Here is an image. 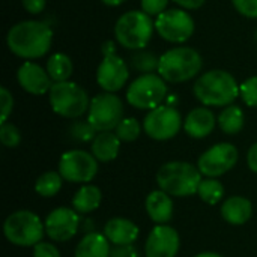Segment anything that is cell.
Masks as SVG:
<instances>
[{
	"mask_svg": "<svg viewBox=\"0 0 257 257\" xmlns=\"http://www.w3.org/2000/svg\"><path fill=\"white\" fill-rule=\"evenodd\" d=\"M53 42V30L42 21L27 20L14 24L8 35V48L18 57L33 60L44 57Z\"/></svg>",
	"mask_w": 257,
	"mask_h": 257,
	"instance_id": "1",
	"label": "cell"
},
{
	"mask_svg": "<svg viewBox=\"0 0 257 257\" xmlns=\"http://www.w3.org/2000/svg\"><path fill=\"white\" fill-rule=\"evenodd\" d=\"M193 92L205 107H227L239 96V84L227 71L211 69L196 80Z\"/></svg>",
	"mask_w": 257,
	"mask_h": 257,
	"instance_id": "2",
	"label": "cell"
},
{
	"mask_svg": "<svg viewBox=\"0 0 257 257\" xmlns=\"http://www.w3.org/2000/svg\"><path fill=\"white\" fill-rule=\"evenodd\" d=\"M203 66L202 56L191 47H175L160 56L158 74L167 83H185L194 78Z\"/></svg>",
	"mask_w": 257,
	"mask_h": 257,
	"instance_id": "3",
	"label": "cell"
},
{
	"mask_svg": "<svg viewBox=\"0 0 257 257\" xmlns=\"http://www.w3.org/2000/svg\"><path fill=\"white\" fill-rule=\"evenodd\" d=\"M202 173L197 167L185 161H172L160 167L157 184L169 196L187 197L197 193L202 182Z\"/></svg>",
	"mask_w": 257,
	"mask_h": 257,
	"instance_id": "4",
	"label": "cell"
},
{
	"mask_svg": "<svg viewBox=\"0 0 257 257\" xmlns=\"http://www.w3.org/2000/svg\"><path fill=\"white\" fill-rule=\"evenodd\" d=\"M155 29V21L143 11H128L120 15L114 24V38L117 44L128 50H143Z\"/></svg>",
	"mask_w": 257,
	"mask_h": 257,
	"instance_id": "5",
	"label": "cell"
},
{
	"mask_svg": "<svg viewBox=\"0 0 257 257\" xmlns=\"http://www.w3.org/2000/svg\"><path fill=\"white\" fill-rule=\"evenodd\" d=\"M48 99L53 111L62 117L77 119L89 111L90 99L87 92L74 81L54 83L48 92Z\"/></svg>",
	"mask_w": 257,
	"mask_h": 257,
	"instance_id": "6",
	"label": "cell"
},
{
	"mask_svg": "<svg viewBox=\"0 0 257 257\" xmlns=\"http://www.w3.org/2000/svg\"><path fill=\"white\" fill-rule=\"evenodd\" d=\"M6 239L17 247H35L45 233V224L32 211H15L3 224Z\"/></svg>",
	"mask_w": 257,
	"mask_h": 257,
	"instance_id": "7",
	"label": "cell"
},
{
	"mask_svg": "<svg viewBox=\"0 0 257 257\" xmlns=\"http://www.w3.org/2000/svg\"><path fill=\"white\" fill-rule=\"evenodd\" d=\"M167 96V81L158 74H142L126 90V101L139 110H154Z\"/></svg>",
	"mask_w": 257,
	"mask_h": 257,
	"instance_id": "8",
	"label": "cell"
},
{
	"mask_svg": "<svg viewBox=\"0 0 257 257\" xmlns=\"http://www.w3.org/2000/svg\"><path fill=\"white\" fill-rule=\"evenodd\" d=\"M123 104L120 98L114 93H99L90 99L87 122L98 131H113L122 122Z\"/></svg>",
	"mask_w": 257,
	"mask_h": 257,
	"instance_id": "9",
	"label": "cell"
},
{
	"mask_svg": "<svg viewBox=\"0 0 257 257\" xmlns=\"http://www.w3.org/2000/svg\"><path fill=\"white\" fill-rule=\"evenodd\" d=\"M155 29L158 35L172 44H182L188 41L194 33V20L184 9H167L155 20Z\"/></svg>",
	"mask_w": 257,
	"mask_h": 257,
	"instance_id": "10",
	"label": "cell"
},
{
	"mask_svg": "<svg viewBox=\"0 0 257 257\" xmlns=\"http://www.w3.org/2000/svg\"><path fill=\"white\" fill-rule=\"evenodd\" d=\"M182 123L181 113L172 105H160L151 110L143 120V130L152 140L164 142L173 139L179 131Z\"/></svg>",
	"mask_w": 257,
	"mask_h": 257,
	"instance_id": "11",
	"label": "cell"
},
{
	"mask_svg": "<svg viewBox=\"0 0 257 257\" xmlns=\"http://www.w3.org/2000/svg\"><path fill=\"white\" fill-rule=\"evenodd\" d=\"M59 173L68 182L87 184L98 173V160L86 151H68L59 160Z\"/></svg>",
	"mask_w": 257,
	"mask_h": 257,
	"instance_id": "12",
	"label": "cell"
},
{
	"mask_svg": "<svg viewBox=\"0 0 257 257\" xmlns=\"http://www.w3.org/2000/svg\"><path fill=\"white\" fill-rule=\"evenodd\" d=\"M238 157V149L232 143H218L200 155L197 169L206 178H218L235 167Z\"/></svg>",
	"mask_w": 257,
	"mask_h": 257,
	"instance_id": "13",
	"label": "cell"
},
{
	"mask_svg": "<svg viewBox=\"0 0 257 257\" xmlns=\"http://www.w3.org/2000/svg\"><path fill=\"white\" fill-rule=\"evenodd\" d=\"M130 78L128 65L122 57L114 54H105L96 69V81L104 92L116 93L120 90Z\"/></svg>",
	"mask_w": 257,
	"mask_h": 257,
	"instance_id": "14",
	"label": "cell"
},
{
	"mask_svg": "<svg viewBox=\"0 0 257 257\" xmlns=\"http://www.w3.org/2000/svg\"><path fill=\"white\" fill-rule=\"evenodd\" d=\"M44 224L45 233L50 239L56 242H65L75 236L80 226V217L75 209L62 206L51 211L47 215Z\"/></svg>",
	"mask_w": 257,
	"mask_h": 257,
	"instance_id": "15",
	"label": "cell"
},
{
	"mask_svg": "<svg viewBox=\"0 0 257 257\" xmlns=\"http://www.w3.org/2000/svg\"><path fill=\"white\" fill-rule=\"evenodd\" d=\"M181 247L179 233L169 224H157L145 244L146 257H176Z\"/></svg>",
	"mask_w": 257,
	"mask_h": 257,
	"instance_id": "16",
	"label": "cell"
},
{
	"mask_svg": "<svg viewBox=\"0 0 257 257\" xmlns=\"http://www.w3.org/2000/svg\"><path fill=\"white\" fill-rule=\"evenodd\" d=\"M17 80H18V84L27 93H32V95H45L47 92H50L51 86L54 84L51 83L53 80L50 78L47 69L41 68L32 60L24 62L18 68Z\"/></svg>",
	"mask_w": 257,
	"mask_h": 257,
	"instance_id": "17",
	"label": "cell"
},
{
	"mask_svg": "<svg viewBox=\"0 0 257 257\" xmlns=\"http://www.w3.org/2000/svg\"><path fill=\"white\" fill-rule=\"evenodd\" d=\"M215 123H217L215 114L209 108L197 107L187 114L184 120V130L190 137L200 140L208 137L214 131Z\"/></svg>",
	"mask_w": 257,
	"mask_h": 257,
	"instance_id": "18",
	"label": "cell"
},
{
	"mask_svg": "<svg viewBox=\"0 0 257 257\" xmlns=\"http://www.w3.org/2000/svg\"><path fill=\"white\" fill-rule=\"evenodd\" d=\"M102 233L113 245H131L139 238L140 229L131 220L116 217L105 223Z\"/></svg>",
	"mask_w": 257,
	"mask_h": 257,
	"instance_id": "19",
	"label": "cell"
},
{
	"mask_svg": "<svg viewBox=\"0 0 257 257\" xmlns=\"http://www.w3.org/2000/svg\"><path fill=\"white\" fill-rule=\"evenodd\" d=\"M146 212L155 224H167L173 217V202L163 190H155L148 194L145 202Z\"/></svg>",
	"mask_w": 257,
	"mask_h": 257,
	"instance_id": "20",
	"label": "cell"
},
{
	"mask_svg": "<svg viewBox=\"0 0 257 257\" xmlns=\"http://www.w3.org/2000/svg\"><path fill=\"white\" fill-rule=\"evenodd\" d=\"M253 215V203L247 197L232 196L224 200L221 206V217L233 226L245 224Z\"/></svg>",
	"mask_w": 257,
	"mask_h": 257,
	"instance_id": "21",
	"label": "cell"
},
{
	"mask_svg": "<svg viewBox=\"0 0 257 257\" xmlns=\"http://www.w3.org/2000/svg\"><path fill=\"white\" fill-rule=\"evenodd\" d=\"M92 155L101 163H110L117 158L120 149L119 137L111 131L98 133L92 140Z\"/></svg>",
	"mask_w": 257,
	"mask_h": 257,
	"instance_id": "22",
	"label": "cell"
},
{
	"mask_svg": "<svg viewBox=\"0 0 257 257\" xmlns=\"http://www.w3.org/2000/svg\"><path fill=\"white\" fill-rule=\"evenodd\" d=\"M110 241L104 233H87L77 245L75 257H110Z\"/></svg>",
	"mask_w": 257,
	"mask_h": 257,
	"instance_id": "23",
	"label": "cell"
},
{
	"mask_svg": "<svg viewBox=\"0 0 257 257\" xmlns=\"http://www.w3.org/2000/svg\"><path fill=\"white\" fill-rule=\"evenodd\" d=\"M101 190L96 185H83L72 197V208L78 214H90L101 205Z\"/></svg>",
	"mask_w": 257,
	"mask_h": 257,
	"instance_id": "24",
	"label": "cell"
},
{
	"mask_svg": "<svg viewBox=\"0 0 257 257\" xmlns=\"http://www.w3.org/2000/svg\"><path fill=\"white\" fill-rule=\"evenodd\" d=\"M47 72L50 75V78L54 83H60V81H68L74 72V63L72 59L65 54V53H56L51 54L47 60Z\"/></svg>",
	"mask_w": 257,
	"mask_h": 257,
	"instance_id": "25",
	"label": "cell"
},
{
	"mask_svg": "<svg viewBox=\"0 0 257 257\" xmlns=\"http://www.w3.org/2000/svg\"><path fill=\"white\" fill-rule=\"evenodd\" d=\"M217 122L223 133L230 136L238 134L244 128V111L241 110V107L230 104L223 108V111L217 117Z\"/></svg>",
	"mask_w": 257,
	"mask_h": 257,
	"instance_id": "26",
	"label": "cell"
},
{
	"mask_svg": "<svg viewBox=\"0 0 257 257\" xmlns=\"http://www.w3.org/2000/svg\"><path fill=\"white\" fill-rule=\"evenodd\" d=\"M63 184V178L59 172H45L35 182V191L41 197H53L56 196Z\"/></svg>",
	"mask_w": 257,
	"mask_h": 257,
	"instance_id": "27",
	"label": "cell"
},
{
	"mask_svg": "<svg viewBox=\"0 0 257 257\" xmlns=\"http://www.w3.org/2000/svg\"><path fill=\"white\" fill-rule=\"evenodd\" d=\"M197 194L205 203L217 205L224 197V187L217 178H208L200 182Z\"/></svg>",
	"mask_w": 257,
	"mask_h": 257,
	"instance_id": "28",
	"label": "cell"
},
{
	"mask_svg": "<svg viewBox=\"0 0 257 257\" xmlns=\"http://www.w3.org/2000/svg\"><path fill=\"white\" fill-rule=\"evenodd\" d=\"M131 66L142 74H155L160 66V57L151 51L140 50L131 56Z\"/></svg>",
	"mask_w": 257,
	"mask_h": 257,
	"instance_id": "29",
	"label": "cell"
},
{
	"mask_svg": "<svg viewBox=\"0 0 257 257\" xmlns=\"http://www.w3.org/2000/svg\"><path fill=\"white\" fill-rule=\"evenodd\" d=\"M114 134L119 137L120 142H134L142 134V125L137 119L126 117V119H122V122L117 125V128L114 130Z\"/></svg>",
	"mask_w": 257,
	"mask_h": 257,
	"instance_id": "30",
	"label": "cell"
},
{
	"mask_svg": "<svg viewBox=\"0 0 257 257\" xmlns=\"http://www.w3.org/2000/svg\"><path fill=\"white\" fill-rule=\"evenodd\" d=\"M0 142L6 148H15L21 142V133L20 130L9 122H5L0 125Z\"/></svg>",
	"mask_w": 257,
	"mask_h": 257,
	"instance_id": "31",
	"label": "cell"
},
{
	"mask_svg": "<svg viewBox=\"0 0 257 257\" xmlns=\"http://www.w3.org/2000/svg\"><path fill=\"white\" fill-rule=\"evenodd\" d=\"M239 96L248 107H257V75L247 78L239 86Z\"/></svg>",
	"mask_w": 257,
	"mask_h": 257,
	"instance_id": "32",
	"label": "cell"
},
{
	"mask_svg": "<svg viewBox=\"0 0 257 257\" xmlns=\"http://www.w3.org/2000/svg\"><path fill=\"white\" fill-rule=\"evenodd\" d=\"M69 134L77 142H92L96 137V130L89 122H75L69 128Z\"/></svg>",
	"mask_w": 257,
	"mask_h": 257,
	"instance_id": "33",
	"label": "cell"
},
{
	"mask_svg": "<svg viewBox=\"0 0 257 257\" xmlns=\"http://www.w3.org/2000/svg\"><path fill=\"white\" fill-rule=\"evenodd\" d=\"M142 11L149 17H158L164 11H167L169 0H140Z\"/></svg>",
	"mask_w": 257,
	"mask_h": 257,
	"instance_id": "34",
	"label": "cell"
},
{
	"mask_svg": "<svg viewBox=\"0 0 257 257\" xmlns=\"http://www.w3.org/2000/svg\"><path fill=\"white\" fill-rule=\"evenodd\" d=\"M0 105H2V119H0V122L5 123V122H8V119H9V116L12 113V108H14L12 93L6 87L0 89Z\"/></svg>",
	"mask_w": 257,
	"mask_h": 257,
	"instance_id": "35",
	"label": "cell"
},
{
	"mask_svg": "<svg viewBox=\"0 0 257 257\" xmlns=\"http://www.w3.org/2000/svg\"><path fill=\"white\" fill-rule=\"evenodd\" d=\"M232 3L241 15L257 18V0H232Z\"/></svg>",
	"mask_w": 257,
	"mask_h": 257,
	"instance_id": "36",
	"label": "cell"
},
{
	"mask_svg": "<svg viewBox=\"0 0 257 257\" xmlns=\"http://www.w3.org/2000/svg\"><path fill=\"white\" fill-rule=\"evenodd\" d=\"M33 257H60V251L50 242H38L33 247Z\"/></svg>",
	"mask_w": 257,
	"mask_h": 257,
	"instance_id": "37",
	"label": "cell"
},
{
	"mask_svg": "<svg viewBox=\"0 0 257 257\" xmlns=\"http://www.w3.org/2000/svg\"><path fill=\"white\" fill-rule=\"evenodd\" d=\"M21 3H23L24 9L32 15L41 14L47 6V0H21Z\"/></svg>",
	"mask_w": 257,
	"mask_h": 257,
	"instance_id": "38",
	"label": "cell"
},
{
	"mask_svg": "<svg viewBox=\"0 0 257 257\" xmlns=\"http://www.w3.org/2000/svg\"><path fill=\"white\" fill-rule=\"evenodd\" d=\"M110 257H140L136 247L131 245H116L114 250H111Z\"/></svg>",
	"mask_w": 257,
	"mask_h": 257,
	"instance_id": "39",
	"label": "cell"
},
{
	"mask_svg": "<svg viewBox=\"0 0 257 257\" xmlns=\"http://www.w3.org/2000/svg\"><path fill=\"white\" fill-rule=\"evenodd\" d=\"M247 164L250 167L251 172L257 173V143H254L250 149H248V154H247Z\"/></svg>",
	"mask_w": 257,
	"mask_h": 257,
	"instance_id": "40",
	"label": "cell"
},
{
	"mask_svg": "<svg viewBox=\"0 0 257 257\" xmlns=\"http://www.w3.org/2000/svg\"><path fill=\"white\" fill-rule=\"evenodd\" d=\"M175 3H178L181 8H184V9H190V11H193V9H199V8H202L203 5H205V2L206 0H173Z\"/></svg>",
	"mask_w": 257,
	"mask_h": 257,
	"instance_id": "41",
	"label": "cell"
},
{
	"mask_svg": "<svg viewBox=\"0 0 257 257\" xmlns=\"http://www.w3.org/2000/svg\"><path fill=\"white\" fill-rule=\"evenodd\" d=\"M102 53H104V56H105V54H114V53H116L114 42H111V41H107V42L102 45Z\"/></svg>",
	"mask_w": 257,
	"mask_h": 257,
	"instance_id": "42",
	"label": "cell"
},
{
	"mask_svg": "<svg viewBox=\"0 0 257 257\" xmlns=\"http://www.w3.org/2000/svg\"><path fill=\"white\" fill-rule=\"evenodd\" d=\"M101 2L107 6H119V5L125 3L126 0H101Z\"/></svg>",
	"mask_w": 257,
	"mask_h": 257,
	"instance_id": "43",
	"label": "cell"
},
{
	"mask_svg": "<svg viewBox=\"0 0 257 257\" xmlns=\"http://www.w3.org/2000/svg\"><path fill=\"white\" fill-rule=\"evenodd\" d=\"M194 257H223L220 256L218 253H212V251H205V253H200V254H197V256Z\"/></svg>",
	"mask_w": 257,
	"mask_h": 257,
	"instance_id": "44",
	"label": "cell"
}]
</instances>
